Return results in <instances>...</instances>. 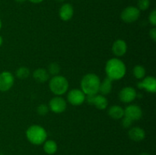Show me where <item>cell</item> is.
Listing matches in <instances>:
<instances>
[{
    "label": "cell",
    "mask_w": 156,
    "mask_h": 155,
    "mask_svg": "<svg viewBox=\"0 0 156 155\" xmlns=\"http://www.w3.org/2000/svg\"><path fill=\"white\" fill-rule=\"evenodd\" d=\"M28 1L31 3H34V4H39V3L42 2L44 0H28Z\"/></svg>",
    "instance_id": "28"
},
{
    "label": "cell",
    "mask_w": 156,
    "mask_h": 155,
    "mask_svg": "<svg viewBox=\"0 0 156 155\" xmlns=\"http://www.w3.org/2000/svg\"><path fill=\"white\" fill-rule=\"evenodd\" d=\"M112 81H113L111 79H110L109 78H105L103 80V81H101L98 93H101V94L103 96L109 94L111 92V90H112L113 88Z\"/></svg>",
    "instance_id": "17"
},
{
    "label": "cell",
    "mask_w": 156,
    "mask_h": 155,
    "mask_svg": "<svg viewBox=\"0 0 156 155\" xmlns=\"http://www.w3.org/2000/svg\"><path fill=\"white\" fill-rule=\"evenodd\" d=\"M149 36H150L151 39H152L154 42L156 41V28L155 27H153V28L151 29L150 31H149Z\"/></svg>",
    "instance_id": "27"
},
{
    "label": "cell",
    "mask_w": 156,
    "mask_h": 155,
    "mask_svg": "<svg viewBox=\"0 0 156 155\" xmlns=\"http://www.w3.org/2000/svg\"><path fill=\"white\" fill-rule=\"evenodd\" d=\"M26 137L31 144L41 145L47 140V131L39 125L30 126L26 131Z\"/></svg>",
    "instance_id": "3"
},
{
    "label": "cell",
    "mask_w": 156,
    "mask_h": 155,
    "mask_svg": "<svg viewBox=\"0 0 156 155\" xmlns=\"http://www.w3.org/2000/svg\"><path fill=\"white\" fill-rule=\"evenodd\" d=\"M108 115L114 119H120L124 116V109L118 105H114L109 108Z\"/></svg>",
    "instance_id": "18"
},
{
    "label": "cell",
    "mask_w": 156,
    "mask_h": 155,
    "mask_svg": "<svg viewBox=\"0 0 156 155\" xmlns=\"http://www.w3.org/2000/svg\"><path fill=\"white\" fill-rule=\"evenodd\" d=\"M129 138L134 141H141L146 138V132L144 129L140 127H133L128 132Z\"/></svg>",
    "instance_id": "15"
},
{
    "label": "cell",
    "mask_w": 156,
    "mask_h": 155,
    "mask_svg": "<svg viewBox=\"0 0 156 155\" xmlns=\"http://www.w3.org/2000/svg\"><path fill=\"white\" fill-rule=\"evenodd\" d=\"M57 2H64L65 0H56Z\"/></svg>",
    "instance_id": "32"
},
{
    "label": "cell",
    "mask_w": 156,
    "mask_h": 155,
    "mask_svg": "<svg viewBox=\"0 0 156 155\" xmlns=\"http://www.w3.org/2000/svg\"><path fill=\"white\" fill-rule=\"evenodd\" d=\"M59 18L64 21H68L71 19L74 15V9L73 5L69 3H65L61 6L59 12Z\"/></svg>",
    "instance_id": "14"
},
{
    "label": "cell",
    "mask_w": 156,
    "mask_h": 155,
    "mask_svg": "<svg viewBox=\"0 0 156 155\" xmlns=\"http://www.w3.org/2000/svg\"><path fill=\"white\" fill-rule=\"evenodd\" d=\"M0 155H4V154H3V153H0Z\"/></svg>",
    "instance_id": "34"
},
{
    "label": "cell",
    "mask_w": 156,
    "mask_h": 155,
    "mask_svg": "<svg viewBox=\"0 0 156 155\" xmlns=\"http://www.w3.org/2000/svg\"><path fill=\"white\" fill-rule=\"evenodd\" d=\"M149 21L152 25H156V10L154 9L152 12L150 13L149 16Z\"/></svg>",
    "instance_id": "26"
},
{
    "label": "cell",
    "mask_w": 156,
    "mask_h": 155,
    "mask_svg": "<svg viewBox=\"0 0 156 155\" xmlns=\"http://www.w3.org/2000/svg\"><path fill=\"white\" fill-rule=\"evenodd\" d=\"M133 122V121H132L130 119L127 118V117L126 116H123V118H122V126H123V127L124 128V129H128V128H129L132 126Z\"/></svg>",
    "instance_id": "25"
},
{
    "label": "cell",
    "mask_w": 156,
    "mask_h": 155,
    "mask_svg": "<svg viewBox=\"0 0 156 155\" xmlns=\"http://www.w3.org/2000/svg\"><path fill=\"white\" fill-rule=\"evenodd\" d=\"M15 1L17 2H18V3H22V2H24L26 0H15Z\"/></svg>",
    "instance_id": "29"
},
{
    "label": "cell",
    "mask_w": 156,
    "mask_h": 155,
    "mask_svg": "<svg viewBox=\"0 0 156 155\" xmlns=\"http://www.w3.org/2000/svg\"><path fill=\"white\" fill-rule=\"evenodd\" d=\"M133 75L135 76L136 78L137 79H143L145 78L146 75V69H145L144 67H143L142 65H136L133 68Z\"/></svg>",
    "instance_id": "21"
},
{
    "label": "cell",
    "mask_w": 156,
    "mask_h": 155,
    "mask_svg": "<svg viewBox=\"0 0 156 155\" xmlns=\"http://www.w3.org/2000/svg\"><path fill=\"white\" fill-rule=\"evenodd\" d=\"M127 51V44L123 40H117L114 41L112 46V52L115 56H124Z\"/></svg>",
    "instance_id": "13"
},
{
    "label": "cell",
    "mask_w": 156,
    "mask_h": 155,
    "mask_svg": "<svg viewBox=\"0 0 156 155\" xmlns=\"http://www.w3.org/2000/svg\"><path fill=\"white\" fill-rule=\"evenodd\" d=\"M67 100L73 106H79L85 102V94L81 89H73L68 93Z\"/></svg>",
    "instance_id": "9"
},
{
    "label": "cell",
    "mask_w": 156,
    "mask_h": 155,
    "mask_svg": "<svg viewBox=\"0 0 156 155\" xmlns=\"http://www.w3.org/2000/svg\"><path fill=\"white\" fill-rule=\"evenodd\" d=\"M15 82L13 74L8 71L0 73V91L5 92L12 88Z\"/></svg>",
    "instance_id": "7"
},
{
    "label": "cell",
    "mask_w": 156,
    "mask_h": 155,
    "mask_svg": "<svg viewBox=\"0 0 156 155\" xmlns=\"http://www.w3.org/2000/svg\"><path fill=\"white\" fill-rule=\"evenodd\" d=\"M140 155H149V153H146V152H143V153H140Z\"/></svg>",
    "instance_id": "31"
},
{
    "label": "cell",
    "mask_w": 156,
    "mask_h": 155,
    "mask_svg": "<svg viewBox=\"0 0 156 155\" xmlns=\"http://www.w3.org/2000/svg\"><path fill=\"white\" fill-rule=\"evenodd\" d=\"M124 116L130 119L132 121H137L143 116V110L138 105H129L124 109Z\"/></svg>",
    "instance_id": "10"
},
{
    "label": "cell",
    "mask_w": 156,
    "mask_h": 155,
    "mask_svg": "<svg viewBox=\"0 0 156 155\" xmlns=\"http://www.w3.org/2000/svg\"><path fill=\"white\" fill-rule=\"evenodd\" d=\"M16 77L19 79H26L30 75V69L27 67H20L17 69Z\"/></svg>",
    "instance_id": "20"
},
{
    "label": "cell",
    "mask_w": 156,
    "mask_h": 155,
    "mask_svg": "<svg viewBox=\"0 0 156 155\" xmlns=\"http://www.w3.org/2000/svg\"><path fill=\"white\" fill-rule=\"evenodd\" d=\"M88 104L94 105L98 109H105L108 105V99L101 94L85 95V100Z\"/></svg>",
    "instance_id": "6"
},
{
    "label": "cell",
    "mask_w": 156,
    "mask_h": 155,
    "mask_svg": "<svg viewBox=\"0 0 156 155\" xmlns=\"http://www.w3.org/2000/svg\"><path fill=\"white\" fill-rule=\"evenodd\" d=\"M101 80L97 74L88 73L81 81V90L85 95H95L99 92Z\"/></svg>",
    "instance_id": "2"
},
{
    "label": "cell",
    "mask_w": 156,
    "mask_h": 155,
    "mask_svg": "<svg viewBox=\"0 0 156 155\" xmlns=\"http://www.w3.org/2000/svg\"><path fill=\"white\" fill-rule=\"evenodd\" d=\"M33 78L37 82L43 84L45 83L47 81H48L49 78H50V74H49L47 70H46L45 68H40L34 71Z\"/></svg>",
    "instance_id": "16"
},
{
    "label": "cell",
    "mask_w": 156,
    "mask_h": 155,
    "mask_svg": "<svg viewBox=\"0 0 156 155\" xmlns=\"http://www.w3.org/2000/svg\"><path fill=\"white\" fill-rule=\"evenodd\" d=\"M137 87L140 89L144 88L149 93L156 92V79L153 76H148L143 78V81L139 82Z\"/></svg>",
    "instance_id": "12"
},
{
    "label": "cell",
    "mask_w": 156,
    "mask_h": 155,
    "mask_svg": "<svg viewBox=\"0 0 156 155\" xmlns=\"http://www.w3.org/2000/svg\"><path fill=\"white\" fill-rule=\"evenodd\" d=\"M49 88L50 91L55 95H63L69 89V81L65 77L59 74L53 76L49 82Z\"/></svg>",
    "instance_id": "4"
},
{
    "label": "cell",
    "mask_w": 156,
    "mask_h": 155,
    "mask_svg": "<svg viewBox=\"0 0 156 155\" xmlns=\"http://www.w3.org/2000/svg\"><path fill=\"white\" fill-rule=\"evenodd\" d=\"M44 152L49 155L54 154L58 150V145L56 142L53 140H46L44 142Z\"/></svg>",
    "instance_id": "19"
},
{
    "label": "cell",
    "mask_w": 156,
    "mask_h": 155,
    "mask_svg": "<svg viewBox=\"0 0 156 155\" xmlns=\"http://www.w3.org/2000/svg\"><path fill=\"white\" fill-rule=\"evenodd\" d=\"M140 16V11L137 7L128 6L123 10L120 15V18L125 23L130 24L135 22Z\"/></svg>",
    "instance_id": "5"
},
{
    "label": "cell",
    "mask_w": 156,
    "mask_h": 155,
    "mask_svg": "<svg viewBox=\"0 0 156 155\" xmlns=\"http://www.w3.org/2000/svg\"><path fill=\"white\" fill-rule=\"evenodd\" d=\"M47 71H48L49 74H51L53 76L58 75L60 72V66L56 62H52L49 65Z\"/></svg>",
    "instance_id": "22"
},
{
    "label": "cell",
    "mask_w": 156,
    "mask_h": 155,
    "mask_svg": "<svg viewBox=\"0 0 156 155\" xmlns=\"http://www.w3.org/2000/svg\"><path fill=\"white\" fill-rule=\"evenodd\" d=\"M136 97V91L132 87H125L119 93V99L125 103H131Z\"/></svg>",
    "instance_id": "11"
},
{
    "label": "cell",
    "mask_w": 156,
    "mask_h": 155,
    "mask_svg": "<svg viewBox=\"0 0 156 155\" xmlns=\"http://www.w3.org/2000/svg\"><path fill=\"white\" fill-rule=\"evenodd\" d=\"M2 43H3V39H2V36H0V46H2Z\"/></svg>",
    "instance_id": "30"
},
{
    "label": "cell",
    "mask_w": 156,
    "mask_h": 155,
    "mask_svg": "<svg viewBox=\"0 0 156 155\" xmlns=\"http://www.w3.org/2000/svg\"><path fill=\"white\" fill-rule=\"evenodd\" d=\"M49 110V106L46 104H41L37 106V112L40 115H45L48 113Z\"/></svg>",
    "instance_id": "24"
},
{
    "label": "cell",
    "mask_w": 156,
    "mask_h": 155,
    "mask_svg": "<svg viewBox=\"0 0 156 155\" xmlns=\"http://www.w3.org/2000/svg\"><path fill=\"white\" fill-rule=\"evenodd\" d=\"M49 109L55 113H62L66 110L67 106L65 99L59 96L53 97L49 103Z\"/></svg>",
    "instance_id": "8"
},
{
    "label": "cell",
    "mask_w": 156,
    "mask_h": 155,
    "mask_svg": "<svg viewBox=\"0 0 156 155\" xmlns=\"http://www.w3.org/2000/svg\"><path fill=\"white\" fill-rule=\"evenodd\" d=\"M150 5V1L149 0H138L137 2V8L140 11L147 10Z\"/></svg>",
    "instance_id": "23"
},
{
    "label": "cell",
    "mask_w": 156,
    "mask_h": 155,
    "mask_svg": "<svg viewBox=\"0 0 156 155\" xmlns=\"http://www.w3.org/2000/svg\"><path fill=\"white\" fill-rule=\"evenodd\" d=\"M1 28H2V21L1 20H0V30H1Z\"/></svg>",
    "instance_id": "33"
},
{
    "label": "cell",
    "mask_w": 156,
    "mask_h": 155,
    "mask_svg": "<svg viewBox=\"0 0 156 155\" xmlns=\"http://www.w3.org/2000/svg\"><path fill=\"white\" fill-rule=\"evenodd\" d=\"M126 68L124 62L117 58H112L107 62L105 72L107 77L112 81H117L123 78L126 74Z\"/></svg>",
    "instance_id": "1"
}]
</instances>
